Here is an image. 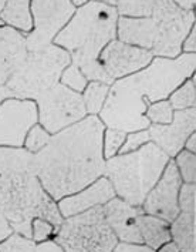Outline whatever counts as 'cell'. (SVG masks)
I'll return each mask as SVG.
<instances>
[{
	"label": "cell",
	"instance_id": "obj_2",
	"mask_svg": "<svg viewBox=\"0 0 196 252\" xmlns=\"http://www.w3.org/2000/svg\"><path fill=\"white\" fill-rule=\"evenodd\" d=\"M196 53H182L175 59L154 57L142 70L115 80L98 114L105 127L125 133L146 130L151 123L145 110L151 103L167 100L183 81L195 74Z\"/></svg>",
	"mask_w": 196,
	"mask_h": 252
},
{
	"label": "cell",
	"instance_id": "obj_40",
	"mask_svg": "<svg viewBox=\"0 0 196 252\" xmlns=\"http://www.w3.org/2000/svg\"><path fill=\"white\" fill-rule=\"evenodd\" d=\"M155 252H181V250L178 248V245L173 241H168L164 245H161L158 250H155Z\"/></svg>",
	"mask_w": 196,
	"mask_h": 252
},
{
	"label": "cell",
	"instance_id": "obj_7",
	"mask_svg": "<svg viewBox=\"0 0 196 252\" xmlns=\"http://www.w3.org/2000/svg\"><path fill=\"white\" fill-rule=\"evenodd\" d=\"M53 239L64 252H112L118 242L105 221L103 207L63 218Z\"/></svg>",
	"mask_w": 196,
	"mask_h": 252
},
{
	"label": "cell",
	"instance_id": "obj_16",
	"mask_svg": "<svg viewBox=\"0 0 196 252\" xmlns=\"http://www.w3.org/2000/svg\"><path fill=\"white\" fill-rule=\"evenodd\" d=\"M103 211L107 224L118 241L142 244L138 229V217L144 213L141 207L131 205L119 197H114L103 205Z\"/></svg>",
	"mask_w": 196,
	"mask_h": 252
},
{
	"label": "cell",
	"instance_id": "obj_17",
	"mask_svg": "<svg viewBox=\"0 0 196 252\" xmlns=\"http://www.w3.org/2000/svg\"><path fill=\"white\" fill-rule=\"evenodd\" d=\"M26 53V37L10 27L0 26V86L6 84Z\"/></svg>",
	"mask_w": 196,
	"mask_h": 252
},
{
	"label": "cell",
	"instance_id": "obj_8",
	"mask_svg": "<svg viewBox=\"0 0 196 252\" xmlns=\"http://www.w3.org/2000/svg\"><path fill=\"white\" fill-rule=\"evenodd\" d=\"M151 17L155 39L151 49L154 57L175 59L182 54V43L195 26V12L183 10L173 0H155Z\"/></svg>",
	"mask_w": 196,
	"mask_h": 252
},
{
	"label": "cell",
	"instance_id": "obj_6",
	"mask_svg": "<svg viewBox=\"0 0 196 252\" xmlns=\"http://www.w3.org/2000/svg\"><path fill=\"white\" fill-rule=\"evenodd\" d=\"M70 63V54L53 43L41 49L27 50L22 63L6 81V86L19 98L36 100L60 83V77Z\"/></svg>",
	"mask_w": 196,
	"mask_h": 252
},
{
	"label": "cell",
	"instance_id": "obj_4",
	"mask_svg": "<svg viewBox=\"0 0 196 252\" xmlns=\"http://www.w3.org/2000/svg\"><path fill=\"white\" fill-rule=\"evenodd\" d=\"M118 17L114 6L90 0L76 9L70 22L54 37L53 44L64 49L71 57V63L87 79L110 84L98 59L105 46L117 39Z\"/></svg>",
	"mask_w": 196,
	"mask_h": 252
},
{
	"label": "cell",
	"instance_id": "obj_38",
	"mask_svg": "<svg viewBox=\"0 0 196 252\" xmlns=\"http://www.w3.org/2000/svg\"><path fill=\"white\" fill-rule=\"evenodd\" d=\"M9 98H19V97H17L13 90H10L6 84H1V86H0V106H1L3 101H6V100H9Z\"/></svg>",
	"mask_w": 196,
	"mask_h": 252
},
{
	"label": "cell",
	"instance_id": "obj_43",
	"mask_svg": "<svg viewBox=\"0 0 196 252\" xmlns=\"http://www.w3.org/2000/svg\"><path fill=\"white\" fill-rule=\"evenodd\" d=\"M97 1H103V3H107V4H111V6H115L118 0H97Z\"/></svg>",
	"mask_w": 196,
	"mask_h": 252
},
{
	"label": "cell",
	"instance_id": "obj_15",
	"mask_svg": "<svg viewBox=\"0 0 196 252\" xmlns=\"http://www.w3.org/2000/svg\"><path fill=\"white\" fill-rule=\"evenodd\" d=\"M114 197H117L114 188L111 186V183L103 175L91 183L90 186L84 187L83 189H80L71 195L58 199L57 208L63 218H68L84 211H88L95 207H103Z\"/></svg>",
	"mask_w": 196,
	"mask_h": 252
},
{
	"label": "cell",
	"instance_id": "obj_23",
	"mask_svg": "<svg viewBox=\"0 0 196 252\" xmlns=\"http://www.w3.org/2000/svg\"><path fill=\"white\" fill-rule=\"evenodd\" d=\"M168 101L175 111L195 108L196 106V76L186 79L168 97Z\"/></svg>",
	"mask_w": 196,
	"mask_h": 252
},
{
	"label": "cell",
	"instance_id": "obj_30",
	"mask_svg": "<svg viewBox=\"0 0 196 252\" xmlns=\"http://www.w3.org/2000/svg\"><path fill=\"white\" fill-rule=\"evenodd\" d=\"M0 252H36V242L25 235L12 232L0 242Z\"/></svg>",
	"mask_w": 196,
	"mask_h": 252
},
{
	"label": "cell",
	"instance_id": "obj_26",
	"mask_svg": "<svg viewBox=\"0 0 196 252\" xmlns=\"http://www.w3.org/2000/svg\"><path fill=\"white\" fill-rule=\"evenodd\" d=\"M50 138H52V134L49 133L43 126H40L39 123H36L27 131L25 141H23V148L31 154H36L49 144Z\"/></svg>",
	"mask_w": 196,
	"mask_h": 252
},
{
	"label": "cell",
	"instance_id": "obj_41",
	"mask_svg": "<svg viewBox=\"0 0 196 252\" xmlns=\"http://www.w3.org/2000/svg\"><path fill=\"white\" fill-rule=\"evenodd\" d=\"M183 150H186V151H189V153H194V154H196V133L191 134V135L188 137V140L185 141Z\"/></svg>",
	"mask_w": 196,
	"mask_h": 252
},
{
	"label": "cell",
	"instance_id": "obj_44",
	"mask_svg": "<svg viewBox=\"0 0 196 252\" xmlns=\"http://www.w3.org/2000/svg\"><path fill=\"white\" fill-rule=\"evenodd\" d=\"M6 1H7V0H0V12H1V9L4 7V4H6Z\"/></svg>",
	"mask_w": 196,
	"mask_h": 252
},
{
	"label": "cell",
	"instance_id": "obj_19",
	"mask_svg": "<svg viewBox=\"0 0 196 252\" xmlns=\"http://www.w3.org/2000/svg\"><path fill=\"white\" fill-rule=\"evenodd\" d=\"M0 22L26 36L33 29L31 0H7L0 12Z\"/></svg>",
	"mask_w": 196,
	"mask_h": 252
},
{
	"label": "cell",
	"instance_id": "obj_22",
	"mask_svg": "<svg viewBox=\"0 0 196 252\" xmlns=\"http://www.w3.org/2000/svg\"><path fill=\"white\" fill-rule=\"evenodd\" d=\"M108 92H110V84L103 81H94V80L88 81V84L81 93L88 116H98L101 113L105 100L108 97Z\"/></svg>",
	"mask_w": 196,
	"mask_h": 252
},
{
	"label": "cell",
	"instance_id": "obj_32",
	"mask_svg": "<svg viewBox=\"0 0 196 252\" xmlns=\"http://www.w3.org/2000/svg\"><path fill=\"white\" fill-rule=\"evenodd\" d=\"M178 205L181 213L196 214V186L182 184L178 195Z\"/></svg>",
	"mask_w": 196,
	"mask_h": 252
},
{
	"label": "cell",
	"instance_id": "obj_25",
	"mask_svg": "<svg viewBox=\"0 0 196 252\" xmlns=\"http://www.w3.org/2000/svg\"><path fill=\"white\" fill-rule=\"evenodd\" d=\"M172 161L181 175L183 184H196V154L182 150Z\"/></svg>",
	"mask_w": 196,
	"mask_h": 252
},
{
	"label": "cell",
	"instance_id": "obj_3",
	"mask_svg": "<svg viewBox=\"0 0 196 252\" xmlns=\"http://www.w3.org/2000/svg\"><path fill=\"white\" fill-rule=\"evenodd\" d=\"M0 213L13 232L27 238H31L34 218H44L54 225L63 221L57 202L40 183L33 154L23 147H0Z\"/></svg>",
	"mask_w": 196,
	"mask_h": 252
},
{
	"label": "cell",
	"instance_id": "obj_13",
	"mask_svg": "<svg viewBox=\"0 0 196 252\" xmlns=\"http://www.w3.org/2000/svg\"><path fill=\"white\" fill-rule=\"evenodd\" d=\"M182 184L181 175L173 161L169 159L157 184L151 188V191L145 197L141 205L144 214L161 218L167 222H172L181 213L178 205V195Z\"/></svg>",
	"mask_w": 196,
	"mask_h": 252
},
{
	"label": "cell",
	"instance_id": "obj_34",
	"mask_svg": "<svg viewBox=\"0 0 196 252\" xmlns=\"http://www.w3.org/2000/svg\"><path fill=\"white\" fill-rule=\"evenodd\" d=\"M112 252H155L151 247L145 244H135V242H121L118 241Z\"/></svg>",
	"mask_w": 196,
	"mask_h": 252
},
{
	"label": "cell",
	"instance_id": "obj_24",
	"mask_svg": "<svg viewBox=\"0 0 196 252\" xmlns=\"http://www.w3.org/2000/svg\"><path fill=\"white\" fill-rule=\"evenodd\" d=\"M155 0H118L115 3L118 16L122 17H148L152 13Z\"/></svg>",
	"mask_w": 196,
	"mask_h": 252
},
{
	"label": "cell",
	"instance_id": "obj_12",
	"mask_svg": "<svg viewBox=\"0 0 196 252\" xmlns=\"http://www.w3.org/2000/svg\"><path fill=\"white\" fill-rule=\"evenodd\" d=\"M154 59V54L137 46H131L121 40L110 41L100 54V66L110 84L124 79L146 67Z\"/></svg>",
	"mask_w": 196,
	"mask_h": 252
},
{
	"label": "cell",
	"instance_id": "obj_9",
	"mask_svg": "<svg viewBox=\"0 0 196 252\" xmlns=\"http://www.w3.org/2000/svg\"><path fill=\"white\" fill-rule=\"evenodd\" d=\"M34 101L39 114L37 123L52 135L88 116L81 93L67 89L61 83L53 86Z\"/></svg>",
	"mask_w": 196,
	"mask_h": 252
},
{
	"label": "cell",
	"instance_id": "obj_42",
	"mask_svg": "<svg viewBox=\"0 0 196 252\" xmlns=\"http://www.w3.org/2000/svg\"><path fill=\"white\" fill-rule=\"evenodd\" d=\"M71 3H73V6L76 7V9H79L81 6H84L85 3H88L90 0H70Z\"/></svg>",
	"mask_w": 196,
	"mask_h": 252
},
{
	"label": "cell",
	"instance_id": "obj_31",
	"mask_svg": "<svg viewBox=\"0 0 196 252\" xmlns=\"http://www.w3.org/2000/svg\"><path fill=\"white\" fill-rule=\"evenodd\" d=\"M57 225L44 220V218H34L31 221V239L37 244L47 239H53L56 235Z\"/></svg>",
	"mask_w": 196,
	"mask_h": 252
},
{
	"label": "cell",
	"instance_id": "obj_28",
	"mask_svg": "<svg viewBox=\"0 0 196 252\" xmlns=\"http://www.w3.org/2000/svg\"><path fill=\"white\" fill-rule=\"evenodd\" d=\"M125 137H127L125 131L105 127L103 133V154L105 159L112 158L119 154V150L125 141Z\"/></svg>",
	"mask_w": 196,
	"mask_h": 252
},
{
	"label": "cell",
	"instance_id": "obj_14",
	"mask_svg": "<svg viewBox=\"0 0 196 252\" xmlns=\"http://www.w3.org/2000/svg\"><path fill=\"white\" fill-rule=\"evenodd\" d=\"M146 130L151 143L159 147L172 159L182 151L188 137L196 131V110L175 111L169 124H151Z\"/></svg>",
	"mask_w": 196,
	"mask_h": 252
},
{
	"label": "cell",
	"instance_id": "obj_11",
	"mask_svg": "<svg viewBox=\"0 0 196 252\" xmlns=\"http://www.w3.org/2000/svg\"><path fill=\"white\" fill-rule=\"evenodd\" d=\"M34 100L9 98L0 106V147L22 148L27 131L37 123Z\"/></svg>",
	"mask_w": 196,
	"mask_h": 252
},
{
	"label": "cell",
	"instance_id": "obj_39",
	"mask_svg": "<svg viewBox=\"0 0 196 252\" xmlns=\"http://www.w3.org/2000/svg\"><path fill=\"white\" fill-rule=\"evenodd\" d=\"M173 3L178 4L183 10H192V12H195L196 0H173Z\"/></svg>",
	"mask_w": 196,
	"mask_h": 252
},
{
	"label": "cell",
	"instance_id": "obj_1",
	"mask_svg": "<svg viewBox=\"0 0 196 252\" xmlns=\"http://www.w3.org/2000/svg\"><path fill=\"white\" fill-rule=\"evenodd\" d=\"M104 128L98 116H87L53 134L49 144L33 154L40 183L56 202L104 175Z\"/></svg>",
	"mask_w": 196,
	"mask_h": 252
},
{
	"label": "cell",
	"instance_id": "obj_35",
	"mask_svg": "<svg viewBox=\"0 0 196 252\" xmlns=\"http://www.w3.org/2000/svg\"><path fill=\"white\" fill-rule=\"evenodd\" d=\"M182 53H196V27L191 29L182 43Z\"/></svg>",
	"mask_w": 196,
	"mask_h": 252
},
{
	"label": "cell",
	"instance_id": "obj_21",
	"mask_svg": "<svg viewBox=\"0 0 196 252\" xmlns=\"http://www.w3.org/2000/svg\"><path fill=\"white\" fill-rule=\"evenodd\" d=\"M138 229L142 244L151 247L152 250H158L161 245L170 241L169 222L157 217L141 214L138 217Z\"/></svg>",
	"mask_w": 196,
	"mask_h": 252
},
{
	"label": "cell",
	"instance_id": "obj_18",
	"mask_svg": "<svg viewBox=\"0 0 196 252\" xmlns=\"http://www.w3.org/2000/svg\"><path fill=\"white\" fill-rule=\"evenodd\" d=\"M117 39L145 50L152 49L155 39V25L151 16L148 17H118Z\"/></svg>",
	"mask_w": 196,
	"mask_h": 252
},
{
	"label": "cell",
	"instance_id": "obj_5",
	"mask_svg": "<svg viewBox=\"0 0 196 252\" xmlns=\"http://www.w3.org/2000/svg\"><path fill=\"white\" fill-rule=\"evenodd\" d=\"M169 159L159 147L148 143L135 151L105 159L104 177L111 183L117 197L141 207Z\"/></svg>",
	"mask_w": 196,
	"mask_h": 252
},
{
	"label": "cell",
	"instance_id": "obj_36",
	"mask_svg": "<svg viewBox=\"0 0 196 252\" xmlns=\"http://www.w3.org/2000/svg\"><path fill=\"white\" fill-rule=\"evenodd\" d=\"M36 252H64V250L54 239H47L36 244Z\"/></svg>",
	"mask_w": 196,
	"mask_h": 252
},
{
	"label": "cell",
	"instance_id": "obj_29",
	"mask_svg": "<svg viewBox=\"0 0 196 252\" xmlns=\"http://www.w3.org/2000/svg\"><path fill=\"white\" fill-rule=\"evenodd\" d=\"M90 80L87 79L83 71L74 63H70L65 67L61 77H60V83L65 86L67 89L77 92V93H83V90L85 89V86L88 84Z\"/></svg>",
	"mask_w": 196,
	"mask_h": 252
},
{
	"label": "cell",
	"instance_id": "obj_33",
	"mask_svg": "<svg viewBox=\"0 0 196 252\" xmlns=\"http://www.w3.org/2000/svg\"><path fill=\"white\" fill-rule=\"evenodd\" d=\"M148 143H151L148 130H137V131L127 133L125 141H124V144H122L121 150H119V154H125V153L135 151V150L144 147Z\"/></svg>",
	"mask_w": 196,
	"mask_h": 252
},
{
	"label": "cell",
	"instance_id": "obj_27",
	"mask_svg": "<svg viewBox=\"0 0 196 252\" xmlns=\"http://www.w3.org/2000/svg\"><path fill=\"white\" fill-rule=\"evenodd\" d=\"M175 110L167 100H159L151 103L145 110V117L151 124H169L173 119Z\"/></svg>",
	"mask_w": 196,
	"mask_h": 252
},
{
	"label": "cell",
	"instance_id": "obj_10",
	"mask_svg": "<svg viewBox=\"0 0 196 252\" xmlns=\"http://www.w3.org/2000/svg\"><path fill=\"white\" fill-rule=\"evenodd\" d=\"M74 12L76 7L70 0H31L33 29L25 36L27 50L52 44Z\"/></svg>",
	"mask_w": 196,
	"mask_h": 252
},
{
	"label": "cell",
	"instance_id": "obj_20",
	"mask_svg": "<svg viewBox=\"0 0 196 252\" xmlns=\"http://www.w3.org/2000/svg\"><path fill=\"white\" fill-rule=\"evenodd\" d=\"M196 214L179 213L169 222L170 241H173L181 252H196Z\"/></svg>",
	"mask_w": 196,
	"mask_h": 252
},
{
	"label": "cell",
	"instance_id": "obj_37",
	"mask_svg": "<svg viewBox=\"0 0 196 252\" xmlns=\"http://www.w3.org/2000/svg\"><path fill=\"white\" fill-rule=\"evenodd\" d=\"M12 232H13V228L9 224V221L6 220V217L0 213V242L4 241Z\"/></svg>",
	"mask_w": 196,
	"mask_h": 252
}]
</instances>
